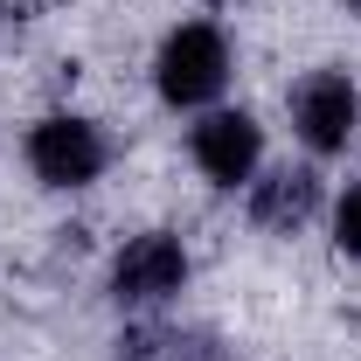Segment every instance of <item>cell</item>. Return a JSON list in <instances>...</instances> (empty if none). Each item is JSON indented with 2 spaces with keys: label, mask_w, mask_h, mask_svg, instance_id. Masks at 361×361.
<instances>
[{
  "label": "cell",
  "mask_w": 361,
  "mask_h": 361,
  "mask_svg": "<svg viewBox=\"0 0 361 361\" xmlns=\"http://www.w3.org/2000/svg\"><path fill=\"white\" fill-rule=\"evenodd\" d=\"M229 84V42L216 21H180L153 56V90L174 111H209Z\"/></svg>",
  "instance_id": "6da1fadb"
},
{
  "label": "cell",
  "mask_w": 361,
  "mask_h": 361,
  "mask_svg": "<svg viewBox=\"0 0 361 361\" xmlns=\"http://www.w3.org/2000/svg\"><path fill=\"white\" fill-rule=\"evenodd\" d=\"M28 174L42 180V188H90V180L111 167V139L97 133L90 118L77 111H49L28 126Z\"/></svg>",
  "instance_id": "7a4b0ae2"
},
{
  "label": "cell",
  "mask_w": 361,
  "mask_h": 361,
  "mask_svg": "<svg viewBox=\"0 0 361 361\" xmlns=\"http://www.w3.org/2000/svg\"><path fill=\"white\" fill-rule=\"evenodd\" d=\"M188 292V243L174 229H139L126 236V250L111 257V299L126 313H153Z\"/></svg>",
  "instance_id": "3957f363"
},
{
  "label": "cell",
  "mask_w": 361,
  "mask_h": 361,
  "mask_svg": "<svg viewBox=\"0 0 361 361\" xmlns=\"http://www.w3.org/2000/svg\"><path fill=\"white\" fill-rule=\"evenodd\" d=\"M292 133L306 139V153L319 160H334V153H348L361 133V90L348 70H313V77H299L292 90Z\"/></svg>",
  "instance_id": "277c9868"
},
{
  "label": "cell",
  "mask_w": 361,
  "mask_h": 361,
  "mask_svg": "<svg viewBox=\"0 0 361 361\" xmlns=\"http://www.w3.org/2000/svg\"><path fill=\"white\" fill-rule=\"evenodd\" d=\"M188 160L209 188H250L264 167V126L250 111H202L188 126Z\"/></svg>",
  "instance_id": "5b68a950"
},
{
  "label": "cell",
  "mask_w": 361,
  "mask_h": 361,
  "mask_svg": "<svg viewBox=\"0 0 361 361\" xmlns=\"http://www.w3.org/2000/svg\"><path fill=\"white\" fill-rule=\"evenodd\" d=\"M319 216V174L313 167H264L250 180V223L264 236H299Z\"/></svg>",
  "instance_id": "8992f818"
},
{
  "label": "cell",
  "mask_w": 361,
  "mask_h": 361,
  "mask_svg": "<svg viewBox=\"0 0 361 361\" xmlns=\"http://www.w3.org/2000/svg\"><path fill=\"white\" fill-rule=\"evenodd\" d=\"M118 361H236V355L202 326H133L118 341Z\"/></svg>",
  "instance_id": "52a82bcc"
},
{
  "label": "cell",
  "mask_w": 361,
  "mask_h": 361,
  "mask_svg": "<svg viewBox=\"0 0 361 361\" xmlns=\"http://www.w3.org/2000/svg\"><path fill=\"white\" fill-rule=\"evenodd\" d=\"M334 243H341L348 257H361V180L334 202Z\"/></svg>",
  "instance_id": "ba28073f"
},
{
  "label": "cell",
  "mask_w": 361,
  "mask_h": 361,
  "mask_svg": "<svg viewBox=\"0 0 361 361\" xmlns=\"http://www.w3.org/2000/svg\"><path fill=\"white\" fill-rule=\"evenodd\" d=\"M341 7H355V14H361V0H341Z\"/></svg>",
  "instance_id": "9c48e42d"
}]
</instances>
